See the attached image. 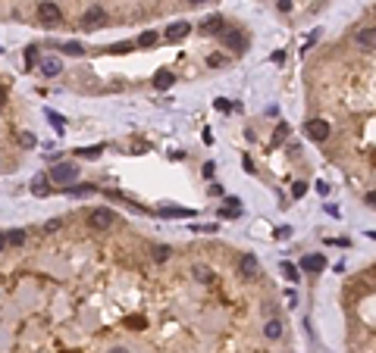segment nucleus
Returning a JSON list of instances; mask_svg holds the SVG:
<instances>
[{
    "instance_id": "nucleus-1",
    "label": "nucleus",
    "mask_w": 376,
    "mask_h": 353,
    "mask_svg": "<svg viewBox=\"0 0 376 353\" xmlns=\"http://www.w3.org/2000/svg\"><path fill=\"white\" fill-rule=\"evenodd\" d=\"M47 178H53L57 184H69V181H76V178H79V166H76V163H60Z\"/></svg>"
},
{
    "instance_id": "nucleus-2",
    "label": "nucleus",
    "mask_w": 376,
    "mask_h": 353,
    "mask_svg": "<svg viewBox=\"0 0 376 353\" xmlns=\"http://www.w3.org/2000/svg\"><path fill=\"white\" fill-rule=\"evenodd\" d=\"M88 225L97 228V231H107V228H113V210H91V216H88Z\"/></svg>"
},
{
    "instance_id": "nucleus-3",
    "label": "nucleus",
    "mask_w": 376,
    "mask_h": 353,
    "mask_svg": "<svg viewBox=\"0 0 376 353\" xmlns=\"http://www.w3.org/2000/svg\"><path fill=\"white\" fill-rule=\"evenodd\" d=\"M38 19L47 25H57V22H63V10L57 4H50V0H44V4H38Z\"/></svg>"
},
{
    "instance_id": "nucleus-4",
    "label": "nucleus",
    "mask_w": 376,
    "mask_h": 353,
    "mask_svg": "<svg viewBox=\"0 0 376 353\" xmlns=\"http://www.w3.org/2000/svg\"><path fill=\"white\" fill-rule=\"evenodd\" d=\"M304 132H307L311 141H326L329 138V122L326 119H311L307 125H304Z\"/></svg>"
},
{
    "instance_id": "nucleus-5",
    "label": "nucleus",
    "mask_w": 376,
    "mask_h": 353,
    "mask_svg": "<svg viewBox=\"0 0 376 353\" xmlns=\"http://www.w3.org/2000/svg\"><path fill=\"white\" fill-rule=\"evenodd\" d=\"M257 269H260V263H257L254 253H242L238 256V275L242 278H257Z\"/></svg>"
},
{
    "instance_id": "nucleus-6",
    "label": "nucleus",
    "mask_w": 376,
    "mask_h": 353,
    "mask_svg": "<svg viewBox=\"0 0 376 353\" xmlns=\"http://www.w3.org/2000/svg\"><path fill=\"white\" fill-rule=\"evenodd\" d=\"M104 22H107L104 7H88V13L82 16V25H85V28H94V25H104Z\"/></svg>"
},
{
    "instance_id": "nucleus-7",
    "label": "nucleus",
    "mask_w": 376,
    "mask_h": 353,
    "mask_svg": "<svg viewBox=\"0 0 376 353\" xmlns=\"http://www.w3.org/2000/svg\"><path fill=\"white\" fill-rule=\"evenodd\" d=\"M301 269H304V272H323V269H326V256H323V253L304 256V259H301Z\"/></svg>"
},
{
    "instance_id": "nucleus-8",
    "label": "nucleus",
    "mask_w": 376,
    "mask_h": 353,
    "mask_svg": "<svg viewBox=\"0 0 376 353\" xmlns=\"http://www.w3.org/2000/svg\"><path fill=\"white\" fill-rule=\"evenodd\" d=\"M60 72H63V60H57V57H44V60H41V75L57 79Z\"/></svg>"
},
{
    "instance_id": "nucleus-9",
    "label": "nucleus",
    "mask_w": 376,
    "mask_h": 353,
    "mask_svg": "<svg viewBox=\"0 0 376 353\" xmlns=\"http://www.w3.org/2000/svg\"><path fill=\"white\" fill-rule=\"evenodd\" d=\"M188 31H191V25H188V22H173V25L163 31V38H166V41H182Z\"/></svg>"
},
{
    "instance_id": "nucleus-10",
    "label": "nucleus",
    "mask_w": 376,
    "mask_h": 353,
    "mask_svg": "<svg viewBox=\"0 0 376 353\" xmlns=\"http://www.w3.org/2000/svg\"><path fill=\"white\" fill-rule=\"evenodd\" d=\"M220 216H223V219H238V216H242V200H238V197H229L226 207H220Z\"/></svg>"
},
{
    "instance_id": "nucleus-11",
    "label": "nucleus",
    "mask_w": 376,
    "mask_h": 353,
    "mask_svg": "<svg viewBox=\"0 0 376 353\" xmlns=\"http://www.w3.org/2000/svg\"><path fill=\"white\" fill-rule=\"evenodd\" d=\"M226 19H223V16L217 13V16H207V19H204V31H210V34H223L226 28Z\"/></svg>"
},
{
    "instance_id": "nucleus-12",
    "label": "nucleus",
    "mask_w": 376,
    "mask_h": 353,
    "mask_svg": "<svg viewBox=\"0 0 376 353\" xmlns=\"http://www.w3.org/2000/svg\"><path fill=\"white\" fill-rule=\"evenodd\" d=\"M173 85H176V75H173L169 69L157 72V79H154V88H157V91H166V88H173Z\"/></svg>"
},
{
    "instance_id": "nucleus-13",
    "label": "nucleus",
    "mask_w": 376,
    "mask_h": 353,
    "mask_svg": "<svg viewBox=\"0 0 376 353\" xmlns=\"http://www.w3.org/2000/svg\"><path fill=\"white\" fill-rule=\"evenodd\" d=\"M263 334H266L270 341H279V338H282V322H279V319H270V322L263 325Z\"/></svg>"
},
{
    "instance_id": "nucleus-14",
    "label": "nucleus",
    "mask_w": 376,
    "mask_h": 353,
    "mask_svg": "<svg viewBox=\"0 0 376 353\" xmlns=\"http://www.w3.org/2000/svg\"><path fill=\"white\" fill-rule=\"evenodd\" d=\"M22 244H25V231L22 228L7 231V247H22Z\"/></svg>"
},
{
    "instance_id": "nucleus-15",
    "label": "nucleus",
    "mask_w": 376,
    "mask_h": 353,
    "mask_svg": "<svg viewBox=\"0 0 376 353\" xmlns=\"http://www.w3.org/2000/svg\"><path fill=\"white\" fill-rule=\"evenodd\" d=\"M223 44L226 47H245V38L238 31H223Z\"/></svg>"
},
{
    "instance_id": "nucleus-16",
    "label": "nucleus",
    "mask_w": 376,
    "mask_h": 353,
    "mask_svg": "<svg viewBox=\"0 0 376 353\" xmlns=\"http://www.w3.org/2000/svg\"><path fill=\"white\" fill-rule=\"evenodd\" d=\"M50 191V184H47V175H38V178H35L31 181V194H38V197H44Z\"/></svg>"
},
{
    "instance_id": "nucleus-17",
    "label": "nucleus",
    "mask_w": 376,
    "mask_h": 353,
    "mask_svg": "<svg viewBox=\"0 0 376 353\" xmlns=\"http://www.w3.org/2000/svg\"><path fill=\"white\" fill-rule=\"evenodd\" d=\"M76 153H79L82 160H97V156L104 153V147H100V144H97V147H79Z\"/></svg>"
},
{
    "instance_id": "nucleus-18",
    "label": "nucleus",
    "mask_w": 376,
    "mask_h": 353,
    "mask_svg": "<svg viewBox=\"0 0 376 353\" xmlns=\"http://www.w3.org/2000/svg\"><path fill=\"white\" fill-rule=\"evenodd\" d=\"M282 275L289 278V282H301V272H298V266H295V263H289V259L282 263Z\"/></svg>"
},
{
    "instance_id": "nucleus-19",
    "label": "nucleus",
    "mask_w": 376,
    "mask_h": 353,
    "mask_svg": "<svg viewBox=\"0 0 376 353\" xmlns=\"http://www.w3.org/2000/svg\"><path fill=\"white\" fill-rule=\"evenodd\" d=\"M357 44H364L367 50H373V28H370V25L357 31Z\"/></svg>"
},
{
    "instance_id": "nucleus-20",
    "label": "nucleus",
    "mask_w": 376,
    "mask_h": 353,
    "mask_svg": "<svg viewBox=\"0 0 376 353\" xmlns=\"http://www.w3.org/2000/svg\"><path fill=\"white\" fill-rule=\"evenodd\" d=\"M63 53H69V57H85V47L79 41H66L63 44Z\"/></svg>"
},
{
    "instance_id": "nucleus-21",
    "label": "nucleus",
    "mask_w": 376,
    "mask_h": 353,
    "mask_svg": "<svg viewBox=\"0 0 376 353\" xmlns=\"http://www.w3.org/2000/svg\"><path fill=\"white\" fill-rule=\"evenodd\" d=\"M191 272H194V278H198V282H204V285H207V282H210V278H213V272H210V269H207L204 263H198V266H194Z\"/></svg>"
},
{
    "instance_id": "nucleus-22",
    "label": "nucleus",
    "mask_w": 376,
    "mask_h": 353,
    "mask_svg": "<svg viewBox=\"0 0 376 353\" xmlns=\"http://www.w3.org/2000/svg\"><path fill=\"white\" fill-rule=\"evenodd\" d=\"M157 41H160V34H157V31H145V34L138 38V47H154Z\"/></svg>"
},
{
    "instance_id": "nucleus-23",
    "label": "nucleus",
    "mask_w": 376,
    "mask_h": 353,
    "mask_svg": "<svg viewBox=\"0 0 376 353\" xmlns=\"http://www.w3.org/2000/svg\"><path fill=\"white\" fill-rule=\"evenodd\" d=\"M47 119H50V125L57 128V132H63V128H66V119H63V116H57L53 109H47Z\"/></svg>"
},
{
    "instance_id": "nucleus-24",
    "label": "nucleus",
    "mask_w": 376,
    "mask_h": 353,
    "mask_svg": "<svg viewBox=\"0 0 376 353\" xmlns=\"http://www.w3.org/2000/svg\"><path fill=\"white\" fill-rule=\"evenodd\" d=\"M169 253H173V250H169L166 244H163V247H154V259H157V263H166Z\"/></svg>"
},
{
    "instance_id": "nucleus-25",
    "label": "nucleus",
    "mask_w": 376,
    "mask_h": 353,
    "mask_svg": "<svg viewBox=\"0 0 376 353\" xmlns=\"http://www.w3.org/2000/svg\"><path fill=\"white\" fill-rule=\"evenodd\" d=\"M304 194H307V181H295V184H292V197L298 200V197H304Z\"/></svg>"
},
{
    "instance_id": "nucleus-26",
    "label": "nucleus",
    "mask_w": 376,
    "mask_h": 353,
    "mask_svg": "<svg viewBox=\"0 0 376 353\" xmlns=\"http://www.w3.org/2000/svg\"><path fill=\"white\" fill-rule=\"evenodd\" d=\"M285 135H289V125H285V122H282V125H279V128H276V138H273V147H279V144H282V138H285Z\"/></svg>"
},
{
    "instance_id": "nucleus-27",
    "label": "nucleus",
    "mask_w": 376,
    "mask_h": 353,
    "mask_svg": "<svg viewBox=\"0 0 376 353\" xmlns=\"http://www.w3.org/2000/svg\"><path fill=\"white\" fill-rule=\"evenodd\" d=\"M132 47H135L132 41H122V44H113V47H110V53H125V50H132Z\"/></svg>"
},
{
    "instance_id": "nucleus-28",
    "label": "nucleus",
    "mask_w": 376,
    "mask_h": 353,
    "mask_svg": "<svg viewBox=\"0 0 376 353\" xmlns=\"http://www.w3.org/2000/svg\"><path fill=\"white\" fill-rule=\"evenodd\" d=\"M213 103H217V109H220V113H229V109H232V103H229L226 97H220V100H213Z\"/></svg>"
},
{
    "instance_id": "nucleus-29",
    "label": "nucleus",
    "mask_w": 376,
    "mask_h": 353,
    "mask_svg": "<svg viewBox=\"0 0 376 353\" xmlns=\"http://www.w3.org/2000/svg\"><path fill=\"white\" fill-rule=\"evenodd\" d=\"M276 10L279 13H289L292 10V0H276Z\"/></svg>"
},
{
    "instance_id": "nucleus-30",
    "label": "nucleus",
    "mask_w": 376,
    "mask_h": 353,
    "mask_svg": "<svg viewBox=\"0 0 376 353\" xmlns=\"http://www.w3.org/2000/svg\"><path fill=\"white\" fill-rule=\"evenodd\" d=\"M19 144H22V147H35V135H28V132H25V135L19 138Z\"/></svg>"
},
{
    "instance_id": "nucleus-31",
    "label": "nucleus",
    "mask_w": 376,
    "mask_h": 353,
    "mask_svg": "<svg viewBox=\"0 0 376 353\" xmlns=\"http://www.w3.org/2000/svg\"><path fill=\"white\" fill-rule=\"evenodd\" d=\"M194 231H204V234H213V231H217V225H191Z\"/></svg>"
},
{
    "instance_id": "nucleus-32",
    "label": "nucleus",
    "mask_w": 376,
    "mask_h": 353,
    "mask_svg": "<svg viewBox=\"0 0 376 353\" xmlns=\"http://www.w3.org/2000/svg\"><path fill=\"white\" fill-rule=\"evenodd\" d=\"M213 172H217V166H213V163H204V175L213 178Z\"/></svg>"
},
{
    "instance_id": "nucleus-33",
    "label": "nucleus",
    "mask_w": 376,
    "mask_h": 353,
    "mask_svg": "<svg viewBox=\"0 0 376 353\" xmlns=\"http://www.w3.org/2000/svg\"><path fill=\"white\" fill-rule=\"evenodd\" d=\"M31 63H35V47L25 50V66H31Z\"/></svg>"
},
{
    "instance_id": "nucleus-34",
    "label": "nucleus",
    "mask_w": 376,
    "mask_h": 353,
    "mask_svg": "<svg viewBox=\"0 0 376 353\" xmlns=\"http://www.w3.org/2000/svg\"><path fill=\"white\" fill-rule=\"evenodd\" d=\"M4 103H7V88H0V109H4Z\"/></svg>"
},
{
    "instance_id": "nucleus-35",
    "label": "nucleus",
    "mask_w": 376,
    "mask_h": 353,
    "mask_svg": "<svg viewBox=\"0 0 376 353\" xmlns=\"http://www.w3.org/2000/svg\"><path fill=\"white\" fill-rule=\"evenodd\" d=\"M4 250H7V234L0 231V253H4Z\"/></svg>"
},
{
    "instance_id": "nucleus-36",
    "label": "nucleus",
    "mask_w": 376,
    "mask_h": 353,
    "mask_svg": "<svg viewBox=\"0 0 376 353\" xmlns=\"http://www.w3.org/2000/svg\"><path fill=\"white\" fill-rule=\"evenodd\" d=\"M110 353H132V350H125V347H113Z\"/></svg>"
},
{
    "instance_id": "nucleus-37",
    "label": "nucleus",
    "mask_w": 376,
    "mask_h": 353,
    "mask_svg": "<svg viewBox=\"0 0 376 353\" xmlns=\"http://www.w3.org/2000/svg\"><path fill=\"white\" fill-rule=\"evenodd\" d=\"M188 4H191V7H198V4H210V0H188Z\"/></svg>"
}]
</instances>
